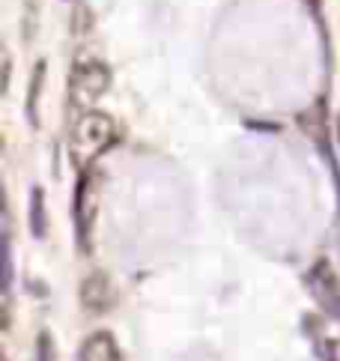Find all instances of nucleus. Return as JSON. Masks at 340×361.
Returning <instances> with one entry per match:
<instances>
[{"label":"nucleus","mask_w":340,"mask_h":361,"mask_svg":"<svg viewBox=\"0 0 340 361\" xmlns=\"http://www.w3.org/2000/svg\"><path fill=\"white\" fill-rule=\"evenodd\" d=\"M116 140V123L114 117H108L104 111H87L78 117V123L72 126L69 135V156L72 161L87 171L104 149Z\"/></svg>","instance_id":"f257e3e1"},{"label":"nucleus","mask_w":340,"mask_h":361,"mask_svg":"<svg viewBox=\"0 0 340 361\" xmlns=\"http://www.w3.org/2000/svg\"><path fill=\"white\" fill-rule=\"evenodd\" d=\"M111 72L102 60H78L69 75V102L81 111H96V102L108 93Z\"/></svg>","instance_id":"f03ea898"},{"label":"nucleus","mask_w":340,"mask_h":361,"mask_svg":"<svg viewBox=\"0 0 340 361\" xmlns=\"http://www.w3.org/2000/svg\"><path fill=\"white\" fill-rule=\"evenodd\" d=\"M308 287L313 302L320 305V311L329 319H340V281L334 275L332 263H313V269L308 272Z\"/></svg>","instance_id":"7ed1b4c3"},{"label":"nucleus","mask_w":340,"mask_h":361,"mask_svg":"<svg viewBox=\"0 0 340 361\" xmlns=\"http://www.w3.org/2000/svg\"><path fill=\"white\" fill-rule=\"evenodd\" d=\"M78 361H123V355H120V346H116L114 334L96 331L84 341L81 353H78Z\"/></svg>","instance_id":"20e7f679"},{"label":"nucleus","mask_w":340,"mask_h":361,"mask_svg":"<svg viewBox=\"0 0 340 361\" xmlns=\"http://www.w3.org/2000/svg\"><path fill=\"white\" fill-rule=\"evenodd\" d=\"M81 302H84L87 311L102 314L104 307L114 302V293L108 287V278H104V275H90L84 281V287H81Z\"/></svg>","instance_id":"39448f33"},{"label":"nucleus","mask_w":340,"mask_h":361,"mask_svg":"<svg viewBox=\"0 0 340 361\" xmlns=\"http://www.w3.org/2000/svg\"><path fill=\"white\" fill-rule=\"evenodd\" d=\"M308 334H310V343H313V353L320 355V361H340L337 355V341L329 334V326L320 319H308Z\"/></svg>","instance_id":"423d86ee"},{"label":"nucleus","mask_w":340,"mask_h":361,"mask_svg":"<svg viewBox=\"0 0 340 361\" xmlns=\"http://www.w3.org/2000/svg\"><path fill=\"white\" fill-rule=\"evenodd\" d=\"M45 230H48V215H45V197H42V188H33L30 191V233L36 239H45Z\"/></svg>","instance_id":"0eeeda50"},{"label":"nucleus","mask_w":340,"mask_h":361,"mask_svg":"<svg viewBox=\"0 0 340 361\" xmlns=\"http://www.w3.org/2000/svg\"><path fill=\"white\" fill-rule=\"evenodd\" d=\"M87 188H90V179L84 176L78 183V195H75V218H78V233L81 239H87V227H90V209H87Z\"/></svg>","instance_id":"6e6552de"},{"label":"nucleus","mask_w":340,"mask_h":361,"mask_svg":"<svg viewBox=\"0 0 340 361\" xmlns=\"http://www.w3.org/2000/svg\"><path fill=\"white\" fill-rule=\"evenodd\" d=\"M39 81H42V63L36 66V75H33V90H30V102H28V111H30V120L36 123V93H39Z\"/></svg>","instance_id":"1a4fd4ad"},{"label":"nucleus","mask_w":340,"mask_h":361,"mask_svg":"<svg viewBox=\"0 0 340 361\" xmlns=\"http://www.w3.org/2000/svg\"><path fill=\"white\" fill-rule=\"evenodd\" d=\"M39 361H54V353H51V334H39Z\"/></svg>","instance_id":"9d476101"},{"label":"nucleus","mask_w":340,"mask_h":361,"mask_svg":"<svg viewBox=\"0 0 340 361\" xmlns=\"http://www.w3.org/2000/svg\"><path fill=\"white\" fill-rule=\"evenodd\" d=\"M305 4H308L313 12H320V0H305Z\"/></svg>","instance_id":"9b49d317"}]
</instances>
